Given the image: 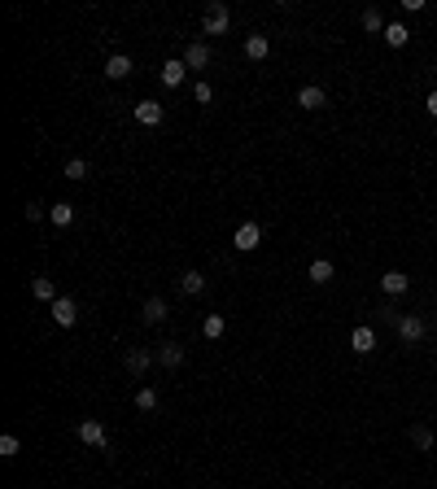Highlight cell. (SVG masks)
I'll return each mask as SVG.
<instances>
[{"label":"cell","mask_w":437,"mask_h":489,"mask_svg":"<svg viewBox=\"0 0 437 489\" xmlns=\"http://www.w3.org/2000/svg\"><path fill=\"white\" fill-rule=\"evenodd\" d=\"M385 319L398 328V337H403L407 345H420L424 337H429V324H424L420 315H398V310H385Z\"/></svg>","instance_id":"6da1fadb"},{"label":"cell","mask_w":437,"mask_h":489,"mask_svg":"<svg viewBox=\"0 0 437 489\" xmlns=\"http://www.w3.org/2000/svg\"><path fill=\"white\" fill-rule=\"evenodd\" d=\"M228 27H232L228 5H223V0H210V5H206V14H202V31H206V35H223Z\"/></svg>","instance_id":"7a4b0ae2"},{"label":"cell","mask_w":437,"mask_h":489,"mask_svg":"<svg viewBox=\"0 0 437 489\" xmlns=\"http://www.w3.org/2000/svg\"><path fill=\"white\" fill-rule=\"evenodd\" d=\"M49 315H53L57 328H75L79 324V302H75V297H57V302L49 306Z\"/></svg>","instance_id":"3957f363"},{"label":"cell","mask_w":437,"mask_h":489,"mask_svg":"<svg viewBox=\"0 0 437 489\" xmlns=\"http://www.w3.org/2000/svg\"><path fill=\"white\" fill-rule=\"evenodd\" d=\"M79 441L92 446V450H105V446H110V433H105L101 420H79Z\"/></svg>","instance_id":"277c9868"},{"label":"cell","mask_w":437,"mask_h":489,"mask_svg":"<svg viewBox=\"0 0 437 489\" xmlns=\"http://www.w3.org/2000/svg\"><path fill=\"white\" fill-rule=\"evenodd\" d=\"M232 245L241 249V254H254V249L263 245V228H258V223H241L236 236H232Z\"/></svg>","instance_id":"5b68a950"},{"label":"cell","mask_w":437,"mask_h":489,"mask_svg":"<svg viewBox=\"0 0 437 489\" xmlns=\"http://www.w3.org/2000/svg\"><path fill=\"white\" fill-rule=\"evenodd\" d=\"M132 114H136V123H140V127H158L162 118H167V110H162L158 101H140Z\"/></svg>","instance_id":"8992f818"},{"label":"cell","mask_w":437,"mask_h":489,"mask_svg":"<svg viewBox=\"0 0 437 489\" xmlns=\"http://www.w3.org/2000/svg\"><path fill=\"white\" fill-rule=\"evenodd\" d=\"M298 105H302V110H324V105H328V92L320 88V83H306V88L298 92Z\"/></svg>","instance_id":"52a82bcc"},{"label":"cell","mask_w":437,"mask_h":489,"mask_svg":"<svg viewBox=\"0 0 437 489\" xmlns=\"http://www.w3.org/2000/svg\"><path fill=\"white\" fill-rule=\"evenodd\" d=\"M153 359H158V354H149V350H127L123 354V363H127V372H132V376H145L149 367H153Z\"/></svg>","instance_id":"ba28073f"},{"label":"cell","mask_w":437,"mask_h":489,"mask_svg":"<svg viewBox=\"0 0 437 489\" xmlns=\"http://www.w3.org/2000/svg\"><path fill=\"white\" fill-rule=\"evenodd\" d=\"M350 350H354V354H372V350H376V328H368V324L354 328V332H350Z\"/></svg>","instance_id":"9c48e42d"},{"label":"cell","mask_w":437,"mask_h":489,"mask_svg":"<svg viewBox=\"0 0 437 489\" xmlns=\"http://www.w3.org/2000/svg\"><path fill=\"white\" fill-rule=\"evenodd\" d=\"M381 289H385L389 297H403V293L411 289V276H407V271H385V276H381Z\"/></svg>","instance_id":"30bf717a"},{"label":"cell","mask_w":437,"mask_h":489,"mask_svg":"<svg viewBox=\"0 0 437 489\" xmlns=\"http://www.w3.org/2000/svg\"><path fill=\"white\" fill-rule=\"evenodd\" d=\"M184 66H188V70H202V66H210V49H206L202 40H193V44L184 49Z\"/></svg>","instance_id":"8fae6325"},{"label":"cell","mask_w":437,"mask_h":489,"mask_svg":"<svg viewBox=\"0 0 437 489\" xmlns=\"http://www.w3.org/2000/svg\"><path fill=\"white\" fill-rule=\"evenodd\" d=\"M184 75H188V66H184V57H175V62H167V66H162V70H158V79H162V83H167V88H180V83H184Z\"/></svg>","instance_id":"7c38bea8"},{"label":"cell","mask_w":437,"mask_h":489,"mask_svg":"<svg viewBox=\"0 0 437 489\" xmlns=\"http://www.w3.org/2000/svg\"><path fill=\"white\" fill-rule=\"evenodd\" d=\"M333 276H337V267L328 258H315L311 271H306V280H311V284H333Z\"/></svg>","instance_id":"4fadbf2b"},{"label":"cell","mask_w":437,"mask_h":489,"mask_svg":"<svg viewBox=\"0 0 437 489\" xmlns=\"http://www.w3.org/2000/svg\"><path fill=\"white\" fill-rule=\"evenodd\" d=\"M132 75V57L127 53H114L110 62H105V79H127Z\"/></svg>","instance_id":"5bb4252c"},{"label":"cell","mask_w":437,"mask_h":489,"mask_svg":"<svg viewBox=\"0 0 437 489\" xmlns=\"http://www.w3.org/2000/svg\"><path fill=\"white\" fill-rule=\"evenodd\" d=\"M245 57H250V62L271 57V40H267V35H250V40H245Z\"/></svg>","instance_id":"9a60e30c"},{"label":"cell","mask_w":437,"mask_h":489,"mask_svg":"<svg viewBox=\"0 0 437 489\" xmlns=\"http://www.w3.org/2000/svg\"><path fill=\"white\" fill-rule=\"evenodd\" d=\"M49 223H53V228H70V223H75V206H70V201L49 206Z\"/></svg>","instance_id":"2e32d148"},{"label":"cell","mask_w":437,"mask_h":489,"mask_svg":"<svg viewBox=\"0 0 437 489\" xmlns=\"http://www.w3.org/2000/svg\"><path fill=\"white\" fill-rule=\"evenodd\" d=\"M158 363H162V367H180V363H184V345H180V341L158 345Z\"/></svg>","instance_id":"e0dca14e"},{"label":"cell","mask_w":437,"mask_h":489,"mask_svg":"<svg viewBox=\"0 0 437 489\" xmlns=\"http://www.w3.org/2000/svg\"><path fill=\"white\" fill-rule=\"evenodd\" d=\"M385 44H389V49H407V44H411V31L403 27V22H389V27H385Z\"/></svg>","instance_id":"ac0fdd59"},{"label":"cell","mask_w":437,"mask_h":489,"mask_svg":"<svg viewBox=\"0 0 437 489\" xmlns=\"http://www.w3.org/2000/svg\"><path fill=\"white\" fill-rule=\"evenodd\" d=\"M180 293H188V297L206 293V276H202V271H184V276H180Z\"/></svg>","instance_id":"d6986e66"},{"label":"cell","mask_w":437,"mask_h":489,"mask_svg":"<svg viewBox=\"0 0 437 489\" xmlns=\"http://www.w3.org/2000/svg\"><path fill=\"white\" fill-rule=\"evenodd\" d=\"M223 332H228V319H223V315H206V319H202V337H206V341H219Z\"/></svg>","instance_id":"ffe728a7"},{"label":"cell","mask_w":437,"mask_h":489,"mask_svg":"<svg viewBox=\"0 0 437 489\" xmlns=\"http://www.w3.org/2000/svg\"><path fill=\"white\" fill-rule=\"evenodd\" d=\"M140 315H145V324H162V319H167L171 310H167V302H162V297H149V302H145V310H140Z\"/></svg>","instance_id":"44dd1931"},{"label":"cell","mask_w":437,"mask_h":489,"mask_svg":"<svg viewBox=\"0 0 437 489\" xmlns=\"http://www.w3.org/2000/svg\"><path fill=\"white\" fill-rule=\"evenodd\" d=\"M363 31H372V35H385V27H389V22H385V14H381V9H363Z\"/></svg>","instance_id":"7402d4cb"},{"label":"cell","mask_w":437,"mask_h":489,"mask_svg":"<svg viewBox=\"0 0 437 489\" xmlns=\"http://www.w3.org/2000/svg\"><path fill=\"white\" fill-rule=\"evenodd\" d=\"M31 293L40 297V302H49V306L57 302V289H53V280H49V276H35V280H31Z\"/></svg>","instance_id":"603a6c76"},{"label":"cell","mask_w":437,"mask_h":489,"mask_svg":"<svg viewBox=\"0 0 437 489\" xmlns=\"http://www.w3.org/2000/svg\"><path fill=\"white\" fill-rule=\"evenodd\" d=\"M411 446H416V450H433V428L429 424H411Z\"/></svg>","instance_id":"cb8c5ba5"},{"label":"cell","mask_w":437,"mask_h":489,"mask_svg":"<svg viewBox=\"0 0 437 489\" xmlns=\"http://www.w3.org/2000/svg\"><path fill=\"white\" fill-rule=\"evenodd\" d=\"M62 175H66V180H75V184H84L88 180V158H70Z\"/></svg>","instance_id":"d4e9b609"},{"label":"cell","mask_w":437,"mask_h":489,"mask_svg":"<svg viewBox=\"0 0 437 489\" xmlns=\"http://www.w3.org/2000/svg\"><path fill=\"white\" fill-rule=\"evenodd\" d=\"M136 411H145V415L158 411V389H140L136 393Z\"/></svg>","instance_id":"484cf974"},{"label":"cell","mask_w":437,"mask_h":489,"mask_svg":"<svg viewBox=\"0 0 437 489\" xmlns=\"http://www.w3.org/2000/svg\"><path fill=\"white\" fill-rule=\"evenodd\" d=\"M18 450H22V441H18L14 433L0 437V459H18Z\"/></svg>","instance_id":"4316f807"},{"label":"cell","mask_w":437,"mask_h":489,"mask_svg":"<svg viewBox=\"0 0 437 489\" xmlns=\"http://www.w3.org/2000/svg\"><path fill=\"white\" fill-rule=\"evenodd\" d=\"M193 101H197V105H210V101H215V88H210V83L202 79V83L193 88Z\"/></svg>","instance_id":"83f0119b"},{"label":"cell","mask_w":437,"mask_h":489,"mask_svg":"<svg viewBox=\"0 0 437 489\" xmlns=\"http://www.w3.org/2000/svg\"><path fill=\"white\" fill-rule=\"evenodd\" d=\"M49 219V206H35V201H27V223H40Z\"/></svg>","instance_id":"f1b7e54d"},{"label":"cell","mask_w":437,"mask_h":489,"mask_svg":"<svg viewBox=\"0 0 437 489\" xmlns=\"http://www.w3.org/2000/svg\"><path fill=\"white\" fill-rule=\"evenodd\" d=\"M424 105H429V114L437 118V92H429V101H424Z\"/></svg>","instance_id":"f546056e"}]
</instances>
